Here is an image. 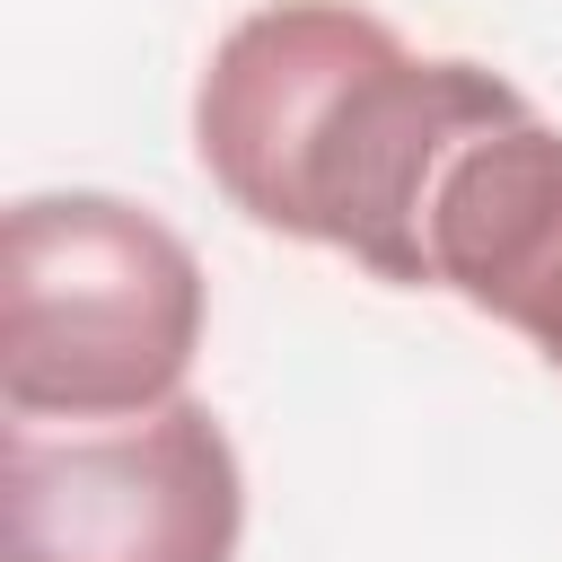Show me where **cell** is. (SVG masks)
I'll list each match as a JSON object with an SVG mask.
<instances>
[{
  "label": "cell",
  "mask_w": 562,
  "mask_h": 562,
  "mask_svg": "<svg viewBox=\"0 0 562 562\" xmlns=\"http://www.w3.org/2000/svg\"><path fill=\"white\" fill-rule=\"evenodd\" d=\"M430 290L527 334L562 369V123L536 105L474 132L430 193Z\"/></svg>",
  "instance_id": "277c9868"
},
{
  "label": "cell",
  "mask_w": 562,
  "mask_h": 562,
  "mask_svg": "<svg viewBox=\"0 0 562 562\" xmlns=\"http://www.w3.org/2000/svg\"><path fill=\"white\" fill-rule=\"evenodd\" d=\"M246 474L211 404L0 439V562H237Z\"/></svg>",
  "instance_id": "3957f363"
},
{
  "label": "cell",
  "mask_w": 562,
  "mask_h": 562,
  "mask_svg": "<svg viewBox=\"0 0 562 562\" xmlns=\"http://www.w3.org/2000/svg\"><path fill=\"white\" fill-rule=\"evenodd\" d=\"M202 351L193 246L123 193H26L0 220V395L18 422H132Z\"/></svg>",
  "instance_id": "7a4b0ae2"
},
{
  "label": "cell",
  "mask_w": 562,
  "mask_h": 562,
  "mask_svg": "<svg viewBox=\"0 0 562 562\" xmlns=\"http://www.w3.org/2000/svg\"><path fill=\"white\" fill-rule=\"evenodd\" d=\"M509 114H527V97L483 61H430L351 0H272L211 44L193 158L255 228L430 290V193L448 158Z\"/></svg>",
  "instance_id": "6da1fadb"
}]
</instances>
